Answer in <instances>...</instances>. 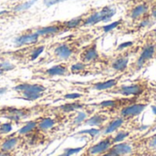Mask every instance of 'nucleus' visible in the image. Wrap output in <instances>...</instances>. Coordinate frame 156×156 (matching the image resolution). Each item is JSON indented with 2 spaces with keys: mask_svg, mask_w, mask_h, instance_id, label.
Listing matches in <instances>:
<instances>
[{
  "mask_svg": "<svg viewBox=\"0 0 156 156\" xmlns=\"http://www.w3.org/2000/svg\"><path fill=\"white\" fill-rule=\"evenodd\" d=\"M73 52H74L73 48L68 44H61L58 46L54 50L55 56L61 60H66L72 56Z\"/></svg>",
  "mask_w": 156,
  "mask_h": 156,
  "instance_id": "nucleus-13",
  "label": "nucleus"
},
{
  "mask_svg": "<svg viewBox=\"0 0 156 156\" xmlns=\"http://www.w3.org/2000/svg\"><path fill=\"white\" fill-rule=\"evenodd\" d=\"M113 144H114V142H113V134L106 135V137L103 138L102 140H101L99 143H97L96 144L90 146L87 150L85 156L101 155L104 153H106Z\"/></svg>",
  "mask_w": 156,
  "mask_h": 156,
  "instance_id": "nucleus-5",
  "label": "nucleus"
},
{
  "mask_svg": "<svg viewBox=\"0 0 156 156\" xmlns=\"http://www.w3.org/2000/svg\"><path fill=\"white\" fill-rule=\"evenodd\" d=\"M136 101V97H133V98H118V99H114V100H110V101H105L101 102L98 107L107 110L108 112H120L123 107L133 103Z\"/></svg>",
  "mask_w": 156,
  "mask_h": 156,
  "instance_id": "nucleus-4",
  "label": "nucleus"
},
{
  "mask_svg": "<svg viewBox=\"0 0 156 156\" xmlns=\"http://www.w3.org/2000/svg\"><path fill=\"white\" fill-rule=\"evenodd\" d=\"M37 121H31L29 122H27L26 125H24L18 132L17 134L19 136H23V135H27L29 133H31L32 132H34L35 129H37Z\"/></svg>",
  "mask_w": 156,
  "mask_h": 156,
  "instance_id": "nucleus-21",
  "label": "nucleus"
},
{
  "mask_svg": "<svg viewBox=\"0 0 156 156\" xmlns=\"http://www.w3.org/2000/svg\"><path fill=\"white\" fill-rule=\"evenodd\" d=\"M108 121V116L106 113H96L90 119L85 121V124L90 126H101Z\"/></svg>",
  "mask_w": 156,
  "mask_h": 156,
  "instance_id": "nucleus-17",
  "label": "nucleus"
},
{
  "mask_svg": "<svg viewBox=\"0 0 156 156\" xmlns=\"http://www.w3.org/2000/svg\"><path fill=\"white\" fill-rule=\"evenodd\" d=\"M147 107V103H131L125 107H123L119 112V116L122 117L126 121H130L136 116H138L140 113H142L144 109Z\"/></svg>",
  "mask_w": 156,
  "mask_h": 156,
  "instance_id": "nucleus-6",
  "label": "nucleus"
},
{
  "mask_svg": "<svg viewBox=\"0 0 156 156\" xmlns=\"http://www.w3.org/2000/svg\"><path fill=\"white\" fill-rule=\"evenodd\" d=\"M63 1H65V0H44V4L47 6H50V5H56V4L60 3V2H63Z\"/></svg>",
  "mask_w": 156,
  "mask_h": 156,
  "instance_id": "nucleus-34",
  "label": "nucleus"
},
{
  "mask_svg": "<svg viewBox=\"0 0 156 156\" xmlns=\"http://www.w3.org/2000/svg\"><path fill=\"white\" fill-rule=\"evenodd\" d=\"M120 79H121V76H119L118 78L112 79V80H109L107 81L95 83L93 85V89L96 90H111L113 87L118 85V82H119Z\"/></svg>",
  "mask_w": 156,
  "mask_h": 156,
  "instance_id": "nucleus-18",
  "label": "nucleus"
},
{
  "mask_svg": "<svg viewBox=\"0 0 156 156\" xmlns=\"http://www.w3.org/2000/svg\"><path fill=\"white\" fill-rule=\"evenodd\" d=\"M6 91V89L5 88H0V94L1 93H4V92H5Z\"/></svg>",
  "mask_w": 156,
  "mask_h": 156,
  "instance_id": "nucleus-41",
  "label": "nucleus"
},
{
  "mask_svg": "<svg viewBox=\"0 0 156 156\" xmlns=\"http://www.w3.org/2000/svg\"><path fill=\"white\" fill-rule=\"evenodd\" d=\"M3 73H4V71H2V70H1V69H0V75H2V74H3Z\"/></svg>",
  "mask_w": 156,
  "mask_h": 156,
  "instance_id": "nucleus-43",
  "label": "nucleus"
},
{
  "mask_svg": "<svg viewBox=\"0 0 156 156\" xmlns=\"http://www.w3.org/2000/svg\"><path fill=\"white\" fill-rule=\"evenodd\" d=\"M141 146L150 156L154 155L156 154V133L144 138L141 142Z\"/></svg>",
  "mask_w": 156,
  "mask_h": 156,
  "instance_id": "nucleus-14",
  "label": "nucleus"
},
{
  "mask_svg": "<svg viewBox=\"0 0 156 156\" xmlns=\"http://www.w3.org/2000/svg\"><path fill=\"white\" fill-rule=\"evenodd\" d=\"M2 140H3V138H2V137H1V134H0V143H1V142H2Z\"/></svg>",
  "mask_w": 156,
  "mask_h": 156,
  "instance_id": "nucleus-44",
  "label": "nucleus"
},
{
  "mask_svg": "<svg viewBox=\"0 0 156 156\" xmlns=\"http://www.w3.org/2000/svg\"><path fill=\"white\" fill-rule=\"evenodd\" d=\"M86 69V65L83 62H78L74 65L71 66L70 68V71L74 74H79L81 73L82 71H84Z\"/></svg>",
  "mask_w": 156,
  "mask_h": 156,
  "instance_id": "nucleus-25",
  "label": "nucleus"
},
{
  "mask_svg": "<svg viewBox=\"0 0 156 156\" xmlns=\"http://www.w3.org/2000/svg\"><path fill=\"white\" fill-rule=\"evenodd\" d=\"M152 156H156V155H155V154H154V155H152Z\"/></svg>",
  "mask_w": 156,
  "mask_h": 156,
  "instance_id": "nucleus-45",
  "label": "nucleus"
},
{
  "mask_svg": "<svg viewBox=\"0 0 156 156\" xmlns=\"http://www.w3.org/2000/svg\"><path fill=\"white\" fill-rule=\"evenodd\" d=\"M55 120L51 118H43L37 121V128L41 132H47L50 129H52L55 126Z\"/></svg>",
  "mask_w": 156,
  "mask_h": 156,
  "instance_id": "nucleus-20",
  "label": "nucleus"
},
{
  "mask_svg": "<svg viewBox=\"0 0 156 156\" xmlns=\"http://www.w3.org/2000/svg\"><path fill=\"white\" fill-rule=\"evenodd\" d=\"M38 34L36 33H30V34H25L22 35L15 39V43L17 46H23L27 44H33L37 41L38 39Z\"/></svg>",
  "mask_w": 156,
  "mask_h": 156,
  "instance_id": "nucleus-16",
  "label": "nucleus"
},
{
  "mask_svg": "<svg viewBox=\"0 0 156 156\" xmlns=\"http://www.w3.org/2000/svg\"><path fill=\"white\" fill-rule=\"evenodd\" d=\"M81 149H82V147L81 148H76V149H67L64 154H60V155L58 156H70L72 155L73 154L79 153Z\"/></svg>",
  "mask_w": 156,
  "mask_h": 156,
  "instance_id": "nucleus-33",
  "label": "nucleus"
},
{
  "mask_svg": "<svg viewBox=\"0 0 156 156\" xmlns=\"http://www.w3.org/2000/svg\"><path fill=\"white\" fill-rule=\"evenodd\" d=\"M99 58V52L97 49L96 43H93L88 46L80 54V59L83 63H89L91 61H95Z\"/></svg>",
  "mask_w": 156,
  "mask_h": 156,
  "instance_id": "nucleus-10",
  "label": "nucleus"
},
{
  "mask_svg": "<svg viewBox=\"0 0 156 156\" xmlns=\"http://www.w3.org/2000/svg\"><path fill=\"white\" fill-rule=\"evenodd\" d=\"M128 64H129V57L125 55H122V56L120 55L115 59L112 60V68L116 71L123 72L127 69Z\"/></svg>",
  "mask_w": 156,
  "mask_h": 156,
  "instance_id": "nucleus-15",
  "label": "nucleus"
},
{
  "mask_svg": "<svg viewBox=\"0 0 156 156\" xmlns=\"http://www.w3.org/2000/svg\"><path fill=\"white\" fill-rule=\"evenodd\" d=\"M150 37H152V38H154V39H155L156 40V28H154V30L151 31V33H150Z\"/></svg>",
  "mask_w": 156,
  "mask_h": 156,
  "instance_id": "nucleus-37",
  "label": "nucleus"
},
{
  "mask_svg": "<svg viewBox=\"0 0 156 156\" xmlns=\"http://www.w3.org/2000/svg\"><path fill=\"white\" fill-rule=\"evenodd\" d=\"M147 89V81L142 80H137L136 82L128 84V85H122V86H115L111 90H108L112 94H119L125 97H138L140 96L145 90Z\"/></svg>",
  "mask_w": 156,
  "mask_h": 156,
  "instance_id": "nucleus-2",
  "label": "nucleus"
},
{
  "mask_svg": "<svg viewBox=\"0 0 156 156\" xmlns=\"http://www.w3.org/2000/svg\"><path fill=\"white\" fill-rule=\"evenodd\" d=\"M60 30L59 27L58 26H48V27H45L42 28H39L37 30V33L39 36H46V35H53L58 33Z\"/></svg>",
  "mask_w": 156,
  "mask_h": 156,
  "instance_id": "nucleus-22",
  "label": "nucleus"
},
{
  "mask_svg": "<svg viewBox=\"0 0 156 156\" xmlns=\"http://www.w3.org/2000/svg\"><path fill=\"white\" fill-rule=\"evenodd\" d=\"M82 95L81 94H79V93H73V94H67L65 95V98L66 99H78L80 97H81Z\"/></svg>",
  "mask_w": 156,
  "mask_h": 156,
  "instance_id": "nucleus-35",
  "label": "nucleus"
},
{
  "mask_svg": "<svg viewBox=\"0 0 156 156\" xmlns=\"http://www.w3.org/2000/svg\"><path fill=\"white\" fill-rule=\"evenodd\" d=\"M133 151V147L131 144V143L128 142H121L114 144L109 150L111 154L116 156H127L132 154Z\"/></svg>",
  "mask_w": 156,
  "mask_h": 156,
  "instance_id": "nucleus-8",
  "label": "nucleus"
},
{
  "mask_svg": "<svg viewBox=\"0 0 156 156\" xmlns=\"http://www.w3.org/2000/svg\"><path fill=\"white\" fill-rule=\"evenodd\" d=\"M12 130V124L10 122L0 125V134H6Z\"/></svg>",
  "mask_w": 156,
  "mask_h": 156,
  "instance_id": "nucleus-29",
  "label": "nucleus"
},
{
  "mask_svg": "<svg viewBox=\"0 0 156 156\" xmlns=\"http://www.w3.org/2000/svg\"><path fill=\"white\" fill-rule=\"evenodd\" d=\"M36 1H37V0H36Z\"/></svg>",
  "mask_w": 156,
  "mask_h": 156,
  "instance_id": "nucleus-46",
  "label": "nucleus"
},
{
  "mask_svg": "<svg viewBox=\"0 0 156 156\" xmlns=\"http://www.w3.org/2000/svg\"><path fill=\"white\" fill-rule=\"evenodd\" d=\"M83 21H84V19L82 18V16H78V17L72 18L69 21L65 22L64 25L67 28H75V27H78L79 26L82 25Z\"/></svg>",
  "mask_w": 156,
  "mask_h": 156,
  "instance_id": "nucleus-24",
  "label": "nucleus"
},
{
  "mask_svg": "<svg viewBox=\"0 0 156 156\" xmlns=\"http://www.w3.org/2000/svg\"><path fill=\"white\" fill-rule=\"evenodd\" d=\"M125 122H128L126 120H124L122 117L121 116H117L114 119H112V121H110L103 129V134L104 135H109V134H112L113 133L117 132L124 123Z\"/></svg>",
  "mask_w": 156,
  "mask_h": 156,
  "instance_id": "nucleus-11",
  "label": "nucleus"
},
{
  "mask_svg": "<svg viewBox=\"0 0 156 156\" xmlns=\"http://www.w3.org/2000/svg\"><path fill=\"white\" fill-rule=\"evenodd\" d=\"M0 156H13L9 152H0Z\"/></svg>",
  "mask_w": 156,
  "mask_h": 156,
  "instance_id": "nucleus-38",
  "label": "nucleus"
},
{
  "mask_svg": "<svg viewBox=\"0 0 156 156\" xmlns=\"http://www.w3.org/2000/svg\"><path fill=\"white\" fill-rule=\"evenodd\" d=\"M43 50H44V46H41V47H39V48H37L34 51L31 52V58H30V59H31V60L36 59V58L42 53Z\"/></svg>",
  "mask_w": 156,
  "mask_h": 156,
  "instance_id": "nucleus-31",
  "label": "nucleus"
},
{
  "mask_svg": "<svg viewBox=\"0 0 156 156\" xmlns=\"http://www.w3.org/2000/svg\"><path fill=\"white\" fill-rule=\"evenodd\" d=\"M45 87L39 84H27V87L26 88L25 90H23L21 93L23 97L26 100L28 101H35L37 99H39L43 92L45 91Z\"/></svg>",
  "mask_w": 156,
  "mask_h": 156,
  "instance_id": "nucleus-7",
  "label": "nucleus"
},
{
  "mask_svg": "<svg viewBox=\"0 0 156 156\" xmlns=\"http://www.w3.org/2000/svg\"><path fill=\"white\" fill-rule=\"evenodd\" d=\"M36 0H30V1H27V2H25L23 4H20L18 5L17 6L15 7V11H23V10H27L28 9L29 7H31L34 4H35Z\"/></svg>",
  "mask_w": 156,
  "mask_h": 156,
  "instance_id": "nucleus-27",
  "label": "nucleus"
},
{
  "mask_svg": "<svg viewBox=\"0 0 156 156\" xmlns=\"http://www.w3.org/2000/svg\"><path fill=\"white\" fill-rule=\"evenodd\" d=\"M129 133L126 132V131H121V132H117V133L113 136V142L114 144H117V143H121V142H123L124 139L126 137L129 136Z\"/></svg>",
  "mask_w": 156,
  "mask_h": 156,
  "instance_id": "nucleus-26",
  "label": "nucleus"
},
{
  "mask_svg": "<svg viewBox=\"0 0 156 156\" xmlns=\"http://www.w3.org/2000/svg\"><path fill=\"white\" fill-rule=\"evenodd\" d=\"M151 16L154 18V19H156V9H154L151 13Z\"/></svg>",
  "mask_w": 156,
  "mask_h": 156,
  "instance_id": "nucleus-39",
  "label": "nucleus"
},
{
  "mask_svg": "<svg viewBox=\"0 0 156 156\" xmlns=\"http://www.w3.org/2000/svg\"><path fill=\"white\" fill-rule=\"evenodd\" d=\"M13 69H14V66L11 63L7 62V61H5V62H3V63L0 64V69L2 71H4V72L5 71H8V70H11Z\"/></svg>",
  "mask_w": 156,
  "mask_h": 156,
  "instance_id": "nucleus-32",
  "label": "nucleus"
},
{
  "mask_svg": "<svg viewBox=\"0 0 156 156\" xmlns=\"http://www.w3.org/2000/svg\"><path fill=\"white\" fill-rule=\"evenodd\" d=\"M7 11H5V10H4V11H1L0 12V15H3V14H5V13H6Z\"/></svg>",
  "mask_w": 156,
  "mask_h": 156,
  "instance_id": "nucleus-42",
  "label": "nucleus"
},
{
  "mask_svg": "<svg viewBox=\"0 0 156 156\" xmlns=\"http://www.w3.org/2000/svg\"><path fill=\"white\" fill-rule=\"evenodd\" d=\"M20 136L17 135H11L5 139H3L0 143V152H9L11 153L19 144Z\"/></svg>",
  "mask_w": 156,
  "mask_h": 156,
  "instance_id": "nucleus-12",
  "label": "nucleus"
},
{
  "mask_svg": "<svg viewBox=\"0 0 156 156\" xmlns=\"http://www.w3.org/2000/svg\"><path fill=\"white\" fill-rule=\"evenodd\" d=\"M156 55V40L149 37L147 42L142 48V51L136 59V61L132 65V69L134 71H138L142 69L145 65L148 64L150 60H152Z\"/></svg>",
  "mask_w": 156,
  "mask_h": 156,
  "instance_id": "nucleus-1",
  "label": "nucleus"
},
{
  "mask_svg": "<svg viewBox=\"0 0 156 156\" xmlns=\"http://www.w3.org/2000/svg\"><path fill=\"white\" fill-rule=\"evenodd\" d=\"M99 156H116V155H114V154H111L110 152H106V153H104L103 154H101V155H99Z\"/></svg>",
  "mask_w": 156,
  "mask_h": 156,
  "instance_id": "nucleus-40",
  "label": "nucleus"
},
{
  "mask_svg": "<svg viewBox=\"0 0 156 156\" xmlns=\"http://www.w3.org/2000/svg\"><path fill=\"white\" fill-rule=\"evenodd\" d=\"M46 73L48 76L54 77V76H65L69 73V69L67 68L66 65L60 64V65H57L54 66L52 68H49L48 69H47Z\"/></svg>",
  "mask_w": 156,
  "mask_h": 156,
  "instance_id": "nucleus-19",
  "label": "nucleus"
},
{
  "mask_svg": "<svg viewBox=\"0 0 156 156\" xmlns=\"http://www.w3.org/2000/svg\"><path fill=\"white\" fill-rule=\"evenodd\" d=\"M149 9L150 6L147 3H141L133 6L130 12H129V16L133 20H141L147 15H149Z\"/></svg>",
  "mask_w": 156,
  "mask_h": 156,
  "instance_id": "nucleus-9",
  "label": "nucleus"
},
{
  "mask_svg": "<svg viewBox=\"0 0 156 156\" xmlns=\"http://www.w3.org/2000/svg\"><path fill=\"white\" fill-rule=\"evenodd\" d=\"M87 118V113L86 112H79L77 113V116L74 118V121H73V124H80L81 122H83Z\"/></svg>",
  "mask_w": 156,
  "mask_h": 156,
  "instance_id": "nucleus-28",
  "label": "nucleus"
},
{
  "mask_svg": "<svg viewBox=\"0 0 156 156\" xmlns=\"http://www.w3.org/2000/svg\"><path fill=\"white\" fill-rule=\"evenodd\" d=\"M131 45H133V42H126V43H123V44L120 45V47L118 48V49H122L123 48H126V47H130Z\"/></svg>",
  "mask_w": 156,
  "mask_h": 156,
  "instance_id": "nucleus-36",
  "label": "nucleus"
},
{
  "mask_svg": "<svg viewBox=\"0 0 156 156\" xmlns=\"http://www.w3.org/2000/svg\"><path fill=\"white\" fill-rule=\"evenodd\" d=\"M121 24H122V20H118V21H115V22H113V23H112V24H110V25L104 26L102 28H103V31H104V32H109V31L112 30L113 28L117 27H118L119 25H121Z\"/></svg>",
  "mask_w": 156,
  "mask_h": 156,
  "instance_id": "nucleus-30",
  "label": "nucleus"
},
{
  "mask_svg": "<svg viewBox=\"0 0 156 156\" xmlns=\"http://www.w3.org/2000/svg\"><path fill=\"white\" fill-rule=\"evenodd\" d=\"M116 14V7L112 5H107L101 10L92 13L83 21V26H92L100 22H107Z\"/></svg>",
  "mask_w": 156,
  "mask_h": 156,
  "instance_id": "nucleus-3",
  "label": "nucleus"
},
{
  "mask_svg": "<svg viewBox=\"0 0 156 156\" xmlns=\"http://www.w3.org/2000/svg\"><path fill=\"white\" fill-rule=\"evenodd\" d=\"M83 107H84V104L78 103V102H73V103H67L65 105H62L60 107V109L64 112H75L77 110H80Z\"/></svg>",
  "mask_w": 156,
  "mask_h": 156,
  "instance_id": "nucleus-23",
  "label": "nucleus"
}]
</instances>
